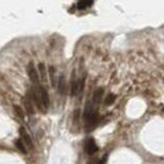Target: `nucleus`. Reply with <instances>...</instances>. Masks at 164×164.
I'll list each match as a JSON object with an SVG mask.
<instances>
[{
  "mask_svg": "<svg viewBox=\"0 0 164 164\" xmlns=\"http://www.w3.org/2000/svg\"><path fill=\"white\" fill-rule=\"evenodd\" d=\"M28 95H29L30 100H32V102L37 106V109H38L40 112H44V111H46V109H44V106H43V102H42V100H40L39 92H38L37 88H35V90H30V91L28 92Z\"/></svg>",
  "mask_w": 164,
  "mask_h": 164,
  "instance_id": "f257e3e1",
  "label": "nucleus"
},
{
  "mask_svg": "<svg viewBox=\"0 0 164 164\" xmlns=\"http://www.w3.org/2000/svg\"><path fill=\"white\" fill-rule=\"evenodd\" d=\"M27 72H28V76L30 78V81L33 82L34 85L39 86V75H38V71L37 68L34 67V63L33 62H29L28 66H27Z\"/></svg>",
  "mask_w": 164,
  "mask_h": 164,
  "instance_id": "f03ea898",
  "label": "nucleus"
},
{
  "mask_svg": "<svg viewBox=\"0 0 164 164\" xmlns=\"http://www.w3.org/2000/svg\"><path fill=\"white\" fill-rule=\"evenodd\" d=\"M19 135H20V139H22V141L25 144V147L28 149H33V141H32V138H30V135L27 132V130L22 126L19 129Z\"/></svg>",
  "mask_w": 164,
  "mask_h": 164,
  "instance_id": "7ed1b4c3",
  "label": "nucleus"
},
{
  "mask_svg": "<svg viewBox=\"0 0 164 164\" xmlns=\"http://www.w3.org/2000/svg\"><path fill=\"white\" fill-rule=\"evenodd\" d=\"M97 150H99V147L95 143V139L88 138L87 141H86V144H85V151L87 153L88 155H94L95 153H97Z\"/></svg>",
  "mask_w": 164,
  "mask_h": 164,
  "instance_id": "20e7f679",
  "label": "nucleus"
},
{
  "mask_svg": "<svg viewBox=\"0 0 164 164\" xmlns=\"http://www.w3.org/2000/svg\"><path fill=\"white\" fill-rule=\"evenodd\" d=\"M37 90L39 92V96H40V100H42V102H43L44 109H48V106H49V96H48L47 90L43 86H38Z\"/></svg>",
  "mask_w": 164,
  "mask_h": 164,
  "instance_id": "39448f33",
  "label": "nucleus"
},
{
  "mask_svg": "<svg viewBox=\"0 0 164 164\" xmlns=\"http://www.w3.org/2000/svg\"><path fill=\"white\" fill-rule=\"evenodd\" d=\"M23 105H24V110L27 111L28 115H33L34 114V106L32 104V100H30L29 95H27L24 99H23Z\"/></svg>",
  "mask_w": 164,
  "mask_h": 164,
  "instance_id": "423d86ee",
  "label": "nucleus"
},
{
  "mask_svg": "<svg viewBox=\"0 0 164 164\" xmlns=\"http://www.w3.org/2000/svg\"><path fill=\"white\" fill-rule=\"evenodd\" d=\"M58 92L61 95H65L66 94V80L63 76H61L59 80H58Z\"/></svg>",
  "mask_w": 164,
  "mask_h": 164,
  "instance_id": "0eeeda50",
  "label": "nucleus"
},
{
  "mask_svg": "<svg viewBox=\"0 0 164 164\" xmlns=\"http://www.w3.org/2000/svg\"><path fill=\"white\" fill-rule=\"evenodd\" d=\"M14 144H15L17 149H18L20 153H23V154H27V147H25L24 143L22 141V139H17V140L14 141Z\"/></svg>",
  "mask_w": 164,
  "mask_h": 164,
  "instance_id": "6e6552de",
  "label": "nucleus"
},
{
  "mask_svg": "<svg viewBox=\"0 0 164 164\" xmlns=\"http://www.w3.org/2000/svg\"><path fill=\"white\" fill-rule=\"evenodd\" d=\"M13 111H14V114H15L20 120L24 119V110L20 107L19 105H14V106H13Z\"/></svg>",
  "mask_w": 164,
  "mask_h": 164,
  "instance_id": "1a4fd4ad",
  "label": "nucleus"
},
{
  "mask_svg": "<svg viewBox=\"0 0 164 164\" xmlns=\"http://www.w3.org/2000/svg\"><path fill=\"white\" fill-rule=\"evenodd\" d=\"M102 95H104V90L102 88H99L94 92V102L95 104H100V101L102 99Z\"/></svg>",
  "mask_w": 164,
  "mask_h": 164,
  "instance_id": "9d476101",
  "label": "nucleus"
},
{
  "mask_svg": "<svg viewBox=\"0 0 164 164\" xmlns=\"http://www.w3.org/2000/svg\"><path fill=\"white\" fill-rule=\"evenodd\" d=\"M92 4H94V2H78V3H77V9L84 10V9L91 6Z\"/></svg>",
  "mask_w": 164,
  "mask_h": 164,
  "instance_id": "9b49d317",
  "label": "nucleus"
},
{
  "mask_svg": "<svg viewBox=\"0 0 164 164\" xmlns=\"http://www.w3.org/2000/svg\"><path fill=\"white\" fill-rule=\"evenodd\" d=\"M78 94V82L77 81H72V85H71V95L75 96Z\"/></svg>",
  "mask_w": 164,
  "mask_h": 164,
  "instance_id": "f8f14e48",
  "label": "nucleus"
},
{
  "mask_svg": "<svg viewBox=\"0 0 164 164\" xmlns=\"http://www.w3.org/2000/svg\"><path fill=\"white\" fill-rule=\"evenodd\" d=\"M54 67L53 66H50L49 67V77H50V84H52V86L54 87L56 86V78H54Z\"/></svg>",
  "mask_w": 164,
  "mask_h": 164,
  "instance_id": "ddd939ff",
  "label": "nucleus"
},
{
  "mask_svg": "<svg viewBox=\"0 0 164 164\" xmlns=\"http://www.w3.org/2000/svg\"><path fill=\"white\" fill-rule=\"evenodd\" d=\"M114 101H115V95L114 94H109L106 96V99H105V105L110 106V105L114 104Z\"/></svg>",
  "mask_w": 164,
  "mask_h": 164,
  "instance_id": "4468645a",
  "label": "nucleus"
},
{
  "mask_svg": "<svg viewBox=\"0 0 164 164\" xmlns=\"http://www.w3.org/2000/svg\"><path fill=\"white\" fill-rule=\"evenodd\" d=\"M38 69H39V72H40V76H42V80H47V75H46V66L44 63H39L38 65Z\"/></svg>",
  "mask_w": 164,
  "mask_h": 164,
  "instance_id": "2eb2a0df",
  "label": "nucleus"
},
{
  "mask_svg": "<svg viewBox=\"0 0 164 164\" xmlns=\"http://www.w3.org/2000/svg\"><path fill=\"white\" fill-rule=\"evenodd\" d=\"M88 164H95V160H94V159L90 160V163H88ZM96 164H97V163H96Z\"/></svg>",
  "mask_w": 164,
  "mask_h": 164,
  "instance_id": "dca6fc26",
  "label": "nucleus"
}]
</instances>
